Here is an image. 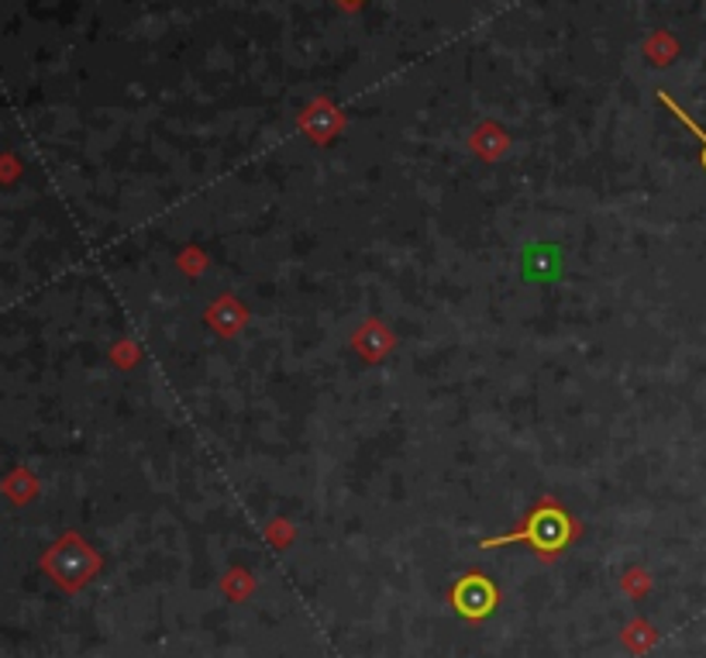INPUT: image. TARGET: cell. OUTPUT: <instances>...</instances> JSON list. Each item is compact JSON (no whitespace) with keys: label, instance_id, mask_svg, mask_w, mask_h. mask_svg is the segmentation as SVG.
<instances>
[{"label":"cell","instance_id":"obj_1","mask_svg":"<svg viewBox=\"0 0 706 658\" xmlns=\"http://www.w3.org/2000/svg\"><path fill=\"white\" fill-rule=\"evenodd\" d=\"M535 541L541 552H548V548H555L569 538V517L555 507V503H541V507L531 514V521H527V528L511 535V538H496L500 541Z\"/></svg>","mask_w":706,"mask_h":658},{"label":"cell","instance_id":"obj_2","mask_svg":"<svg viewBox=\"0 0 706 658\" xmlns=\"http://www.w3.org/2000/svg\"><path fill=\"white\" fill-rule=\"evenodd\" d=\"M661 100H666V104L672 107V111H675V118H679L682 124H686V128H693V131H696V135H699V142H703V166H706V135H703V131H699V128H696V124H693V121L686 118V111H679V107H675V104H672V100H669L666 94H661Z\"/></svg>","mask_w":706,"mask_h":658}]
</instances>
